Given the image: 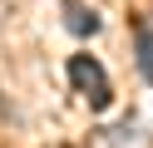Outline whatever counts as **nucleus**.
Masks as SVG:
<instances>
[{
    "instance_id": "nucleus-1",
    "label": "nucleus",
    "mask_w": 153,
    "mask_h": 148,
    "mask_svg": "<svg viewBox=\"0 0 153 148\" xmlns=\"http://www.w3.org/2000/svg\"><path fill=\"white\" fill-rule=\"evenodd\" d=\"M69 84L89 99V109H109V99H114L109 79H104V64H99L94 54H74V59H69Z\"/></svg>"
},
{
    "instance_id": "nucleus-2",
    "label": "nucleus",
    "mask_w": 153,
    "mask_h": 148,
    "mask_svg": "<svg viewBox=\"0 0 153 148\" xmlns=\"http://www.w3.org/2000/svg\"><path fill=\"white\" fill-rule=\"evenodd\" d=\"M64 25H69L74 35H99V15H94L89 5H79V0L64 5Z\"/></svg>"
},
{
    "instance_id": "nucleus-3",
    "label": "nucleus",
    "mask_w": 153,
    "mask_h": 148,
    "mask_svg": "<svg viewBox=\"0 0 153 148\" xmlns=\"http://www.w3.org/2000/svg\"><path fill=\"white\" fill-rule=\"evenodd\" d=\"M133 39H138V69H143V79L153 84V30L143 25V20H133Z\"/></svg>"
},
{
    "instance_id": "nucleus-4",
    "label": "nucleus",
    "mask_w": 153,
    "mask_h": 148,
    "mask_svg": "<svg viewBox=\"0 0 153 148\" xmlns=\"http://www.w3.org/2000/svg\"><path fill=\"white\" fill-rule=\"evenodd\" d=\"M5 10H10V0H0V20H5Z\"/></svg>"
}]
</instances>
